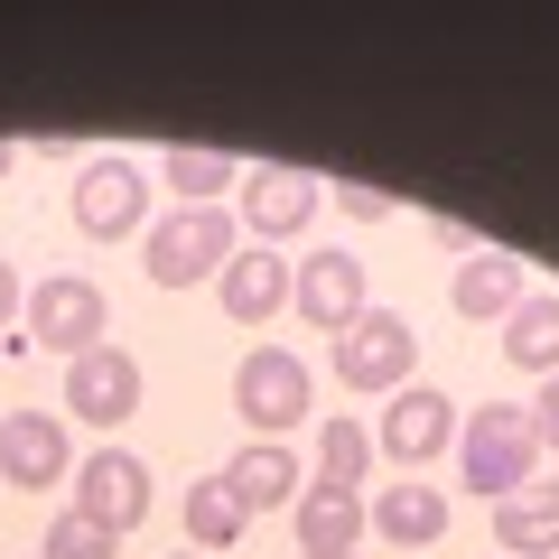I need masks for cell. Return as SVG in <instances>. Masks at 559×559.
Segmentation results:
<instances>
[{
  "label": "cell",
  "mask_w": 559,
  "mask_h": 559,
  "mask_svg": "<svg viewBox=\"0 0 559 559\" xmlns=\"http://www.w3.org/2000/svg\"><path fill=\"white\" fill-rule=\"evenodd\" d=\"M532 466H540V439H532V411L522 401H476L457 419V485L466 495L503 503V495L532 485Z\"/></svg>",
  "instance_id": "obj_1"
},
{
  "label": "cell",
  "mask_w": 559,
  "mask_h": 559,
  "mask_svg": "<svg viewBox=\"0 0 559 559\" xmlns=\"http://www.w3.org/2000/svg\"><path fill=\"white\" fill-rule=\"evenodd\" d=\"M224 261H234V224H224V205H178V215H159L150 242H140L150 289H197V280H215Z\"/></svg>",
  "instance_id": "obj_2"
},
{
  "label": "cell",
  "mask_w": 559,
  "mask_h": 559,
  "mask_svg": "<svg viewBox=\"0 0 559 559\" xmlns=\"http://www.w3.org/2000/svg\"><path fill=\"white\" fill-rule=\"evenodd\" d=\"M234 411L252 439H280V429H299L308 411H318V373H308L299 355H280V345H252V355L234 364Z\"/></svg>",
  "instance_id": "obj_3"
},
{
  "label": "cell",
  "mask_w": 559,
  "mask_h": 559,
  "mask_svg": "<svg viewBox=\"0 0 559 559\" xmlns=\"http://www.w3.org/2000/svg\"><path fill=\"white\" fill-rule=\"evenodd\" d=\"M103 318H112V299H103L94 280H75V271L38 280V289H28V308H20L28 345H38V355H66V364L103 345Z\"/></svg>",
  "instance_id": "obj_4"
},
{
  "label": "cell",
  "mask_w": 559,
  "mask_h": 559,
  "mask_svg": "<svg viewBox=\"0 0 559 559\" xmlns=\"http://www.w3.org/2000/svg\"><path fill=\"white\" fill-rule=\"evenodd\" d=\"M411 364H419V336H411V318H392V308H364V318L336 336V382L345 392H382L392 401L401 382H411Z\"/></svg>",
  "instance_id": "obj_5"
},
{
  "label": "cell",
  "mask_w": 559,
  "mask_h": 559,
  "mask_svg": "<svg viewBox=\"0 0 559 559\" xmlns=\"http://www.w3.org/2000/svg\"><path fill=\"white\" fill-rule=\"evenodd\" d=\"M289 308H299L308 326H326V336H345V326L373 308V280H364L355 252H336V242H326V252H308L299 271H289Z\"/></svg>",
  "instance_id": "obj_6"
},
{
  "label": "cell",
  "mask_w": 559,
  "mask_h": 559,
  "mask_svg": "<svg viewBox=\"0 0 559 559\" xmlns=\"http://www.w3.org/2000/svg\"><path fill=\"white\" fill-rule=\"evenodd\" d=\"M326 205V187L308 178V168H280V159H261V168H242V205H234V224H252V242H289L308 215Z\"/></svg>",
  "instance_id": "obj_7"
},
{
  "label": "cell",
  "mask_w": 559,
  "mask_h": 559,
  "mask_svg": "<svg viewBox=\"0 0 559 559\" xmlns=\"http://www.w3.org/2000/svg\"><path fill=\"white\" fill-rule=\"evenodd\" d=\"M75 513L103 522V532H140L150 522V466L131 457V448H94V457L75 466Z\"/></svg>",
  "instance_id": "obj_8"
},
{
  "label": "cell",
  "mask_w": 559,
  "mask_h": 559,
  "mask_svg": "<svg viewBox=\"0 0 559 559\" xmlns=\"http://www.w3.org/2000/svg\"><path fill=\"white\" fill-rule=\"evenodd\" d=\"M457 419H466V411H457L448 392H429V382H401V392L382 401L373 448H382V457H401V466H429L448 439H457Z\"/></svg>",
  "instance_id": "obj_9"
},
{
  "label": "cell",
  "mask_w": 559,
  "mask_h": 559,
  "mask_svg": "<svg viewBox=\"0 0 559 559\" xmlns=\"http://www.w3.org/2000/svg\"><path fill=\"white\" fill-rule=\"evenodd\" d=\"M66 215H75V234L121 242L131 224H150V178H140L131 159H94V168L75 178V197H66Z\"/></svg>",
  "instance_id": "obj_10"
},
{
  "label": "cell",
  "mask_w": 559,
  "mask_h": 559,
  "mask_svg": "<svg viewBox=\"0 0 559 559\" xmlns=\"http://www.w3.org/2000/svg\"><path fill=\"white\" fill-rule=\"evenodd\" d=\"M131 411H140V364L121 355V345H94V355L66 364V419H84V429H121Z\"/></svg>",
  "instance_id": "obj_11"
},
{
  "label": "cell",
  "mask_w": 559,
  "mask_h": 559,
  "mask_svg": "<svg viewBox=\"0 0 559 559\" xmlns=\"http://www.w3.org/2000/svg\"><path fill=\"white\" fill-rule=\"evenodd\" d=\"M66 466H75V429H66L57 411H10V419H0V476H10V485L47 495Z\"/></svg>",
  "instance_id": "obj_12"
},
{
  "label": "cell",
  "mask_w": 559,
  "mask_h": 559,
  "mask_svg": "<svg viewBox=\"0 0 559 559\" xmlns=\"http://www.w3.org/2000/svg\"><path fill=\"white\" fill-rule=\"evenodd\" d=\"M215 289H224V318H234V326H261V318L289 308V261H280L271 242H252V252H234L215 271Z\"/></svg>",
  "instance_id": "obj_13"
},
{
  "label": "cell",
  "mask_w": 559,
  "mask_h": 559,
  "mask_svg": "<svg viewBox=\"0 0 559 559\" xmlns=\"http://www.w3.org/2000/svg\"><path fill=\"white\" fill-rule=\"evenodd\" d=\"M495 540H503V559H550L559 550V485L532 476L522 495H503L495 503Z\"/></svg>",
  "instance_id": "obj_14"
},
{
  "label": "cell",
  "mask_w": 559,
  "mask_h": 559,
  "mask_svg": "<svg viewBox=\"0 0 559 559\" xmlns=\"http://www.w3.org/2000/svg\"><path fill=\"white\" fill-rule=\"evenodd\" d=\"M364 513H373V532L401 540V550H429V540L448 532V495H439V485H382Z\"/></svg>",
  "instance_id": "obj_15"
},
{
  "label": "cell",
  "mask_w": 559,
  "mask_h": 559,
  "mask_svg": "<svg viewBox=\"0 0 559 559\" xmlns=\"http://www.w3.org/2000/svg\"><path fill=\"white\" fill-rule=\"evenodd\" d=\"M224 485H234V503L242 513H271V503H299V457H289V448H234V457H224Z\"/></svg>",
  "instance_id": "obj_16"
},
{
  "label": "cell",
  "mask_w": 559,
  "mask_h": 559,
  "mask_svg": "<svg viewBox=\"0 0 559 559\" xmlns=\"http://www.w3.org/2000/svg\"><path fill=\"white\" fill-rule=\"evenodd\" d=\"M364 495H326V485H308L299 495V559H345L364 540Z\"/></svg>",
  "instance_id": "obj_17"
},
{
  "label": "cell",
  "mask_w": 559,
  "mask_h": 559,
  "mask_svg": "<svg viewBox=\"0 0 559 559\" xmlns=\"http://www.w3.org/2000/svg\"><path fill=\"white\" fill-rule=\"evenodd\" d=\"M448 299H457V318H513L522 308V261H503V252H476V261H457V280H448Z\"/></svg>",
  "instance_id": "obj_18"
},
{
  "label": "cell",
  "mask_w": 559,
  "mask_h": 559,
  "mask_svg": "<svg viewBox=\"0 0 559 559\" xmlns=\"http://www.w3.org/2000/svg\"><path fill=\"white\" fill-rule=\"evenodd\" d=\"M159 178H168L178 205H215L224 187H242V159H234V150H205V140H178V150L159 159Z\"/></svg>",
  "instance_id": "obj_19"
},
{
  "label": "cell",
  "mask_w": 559,
  "mask_h": 559,
  "mask_svg": "<svg viewBox=\"0 0 559 559\" xmlns=\"http://www.w3.org/2000/svg\"><path fill=\"white\" fill-rule=\"evenodd\" d=\"M178 513H187V540H197V559L234 550V540H242V522H252V513L234 503V485H224V476H197V485H187V503H178Z\"/></svg>",
  "instance_id": "obj_20"
},
{
  "label": "cell",
  "mask_w": 559,
  "mask_h": 559,
  "mask_svg": "<svg viewBox=\"0 0 559 559\" xmlns=\"http://www.w3.org/2000/svg\"><path fill=\"white\" fill-rule=\"evenodd\" d=\"M503 364L513 373H559V299H522L513 318H503Z\"/></svg>",
  "instance_id": "obj_21"
},
{
  "label": "cell",
  "mask_w": 559,
  "mask_h": 559,
  "mask_svg": "<svg viewBox=\"0 0 559 559\" xmlns=\"http://www.w3.org/2000/svg\"><path fill=\"white\" fill-rule=\"evenodd\" d=\"M364 466H373V429L364 419H318V485L326 495H364Z\"/></svg>",
  "instance_id": "obj_22"
},
{
  "label": "cell",
  "mask_w": 559,
  "mask_h": 559,
  "mask_svg": "<svg viewBox=\"0 0 559 559\" xmlns=\"http://www.w3.org/2000/svg\"><path fill=\"white\" fill-rule=\"evenodd\" d=\"M121 540L103 532V522H84V513H66V522H47V540H38V559H112Z\"/></svg>",
  "instance_id": "obj_23"
},
{
  "label": "cell",
  "mask_w": 559,
  "mask_h": 559,
  "mask_svg": "<svg viewBox=\"0 0 559 559\" xmlns=\"http://www.w3.org/2000/svg\"><path fill=\"white\" fill-rule=\"evenodd\" d=\"M532 439H540V457H559V373L540 382V401H532Z\"/></svg>",
  "instance_id": "obj_24"
},
{
  "label": "cell",
  "mask_w": 559,
  "mask_h": 559,
  "mask_svg": "<svg viewBox=\"0 0 559 559\" xmlns=\"http://www.w3.org/2000/svg\"><path fill=\"white\" fill-rule=\"evenodd\" d=\"M336 215H355V224H382V215H392V197H382V187H336Z\"/></svg>",
  "instance_id": "obj_25"
},
{
  "label": "cell",
  "mask_w": 559,
  "mask_h": 559,
  "mask_svg": "<svg viewBox=\"0 0 559 559\" xmlns=\"http://www.w3.org/2000/svg\"><path fill=\"white\" fill-rule=\"evenodd\" d=\"M429 234H439V252H466V261L485 252V242H476V224H466V215H439V224H429Z\"/></svg>",
  "instance_id": "obj_26"
},
{
  "label": "cell",
  "mask_w": 559,
  "mask_h": 559,
  "mask_svg": "<svg viewBox=\"0 0 559 559\" xmlns=\"http://www.w3.org/2000/svg\"><path fill=\"white\" fill-rule=\"evenodd\" d=\"M20 308H28V289H20V271H10V261H0V336H10V326H20Z\"/></svg>",
  "instance_id": "obj_27"
},
{
  "label": "cell",
  "mask_w": 559,
  "mask_h": 559,
  "mask_svg": "<svg viewBox=\"0 0 559 559\" xmlns=\"http://www.w3.org/2000/svg\"><path fill=\"white\" fill-rule=\"evenodd\" d=\"M10 168H20V150H10V140H0V178H10Z\"/></svg>",
  "instance_id": "obj_28"
},
{
  "label": "cell",
  "mask_w": 559,
  "mask_h": 559,
  "mask_svg": "<svg viewBox=\"0 0 559 559\" xmlns=\"http://www.w3.org/2000/svg\"><path fill=\"white\" fill-rule=\"evenodd\" d=\"M178 559H197V550H178Z\"/></svg>",
  "instance_id": "obj_29"
},
{
  "label": "cell",
  "mask_w": 559,
  "mask_h": 559,
  "mask_svg": "<svg viewBox=\"0 0 559 559\" xmlns=\"http://www.w3.org/2000/svg\"><path fill=\"white\" fill-rule=\"evenodd\" d=\"M345 559H355V550H345Z\"/></svg>",
  "instance_id": "obj_30"
}]
</instances>
